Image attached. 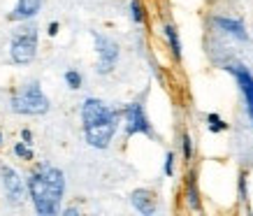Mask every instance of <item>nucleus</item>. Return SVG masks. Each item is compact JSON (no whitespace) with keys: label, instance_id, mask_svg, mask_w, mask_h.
<instances>
[{"label":"nucleus","instance_id":"obj_19","mask_svg":"<svg viewBox=\"0 0 253 216\" xmlns=\"http://www.w3.org/2000/svg\"><path fill=\"white\" fill-rule=\"evenodd\" d=\"M65 84H68V88H72V91H79V88L84 86L82 72H79V70H68V72H65Z\"/></svg>","mask_w":253,"mask_h":216},{"label":"nucleus","instance_id":"obj_9","mask_svg":"<svg viewBox=\"0 0 253 216\" xmlns=\"http://www.w3.org/2000/svg\"><path fill=\"white\" fill-rule=\"evenodd\" d=\"M211 26H214L221 35L237 40V42H249V40H251V35H249V31H246L244 19H239V16L214 14V16H211Z\"/></svg>","mask_w":253,"mask_h":216},{"label":"nucleus","instance_id":"obj_12","mask_svg":"<svg viewBox=\"0 0 253 216\" xmlns=\"http://www.w3.org/2000/svg\"><path fill=\"white\" fill-rule=\"evenodd\" d=\"M163 38H165V44L169 49V56L174 58V63H181L184 58V46H181V38H179V31L172 21L163 23Z\"/></svg>","mask_w":253,"mask_h":216},{"label":"nucleus","instance_id":"obj_14","mask_svg":"<svg viewBox=\"0 0 253 216\" xmlns=\"http://www.w3.org/2000/svg\"><path fill=\"white\" fill-rule=\"evenodd\" d=\"M205 121H207V130L214 132V135L230 130V124H228V121H225L221 114H216V112H209V114L205 116Z\"/></svg>","mask_w":253,"mask_h":216},{"label":"nucleus","instance_id":"obj_16","mask_svg":"<svg viewBox=\"0 0 253 216\" xmlns=\"http://www.w3.org/2000/svg\"><path fill=\"white\" fill-rule=\"evenodd\" d=\"M181 158L186 165H191L195 158V142H193V135L188 130L181 132Z\"/></svg>","mask_w":253,"mask_h":216},{"label":"nucleus","instance_id":"obj_18","mask_svg":"<svg viewBox=\"0 0 253 216\" xmlns=\"http://www.w3.org/2000/svg\"><path fill=\"white\" fill-rule=\"evenodd\" d=\"M14 156L16 158H21V161H33V158H35L33 144H28V142H16L14 144Z\"/></svg>","mask_w":253,"mask_h":216},{"label":"nucleus","instance_id":"obj_13","mask_svg":"<svg viewBox=\"0 0 253 216\" xmlns=\"http://www.w3.org/2000/svg\"><path fill=\"white\" fill-rule=\"evenodd\" d=\"M44 5V0H19L16 7L9 12L12 21H31L40 14V9Z\"/></svg>","mask_w":253,"mask_h":216},{"label":"nucleus","instance_id":"obj_2","mask_svg":"<svg viewBox=\"0 0 253 216\" xmlns=\"http://www.w3.org/2000/svg\"><path fill=\"white\" fill-rule=\"evenodd\" d=\"M28 195L33 207L40 216H54L61 212V202L65 195V174L63 170L40 163L28 177Z\"/></svg>","mask_w":253,"mask_h":216},{"label":"nucleus","instance_id":"obj_6","mask_svg":"<svg viewBox=\"0 0 253 216\" xmlns=\"http://www.w3.org/2000/svg\"><path fill=\"white\" fill-rule=\"evenodd\" d=\"M123 130L128 137L132 135H146V137H156L154 126L146 116L144 102L142 100H132L123 107Z\"/></svg>","mask_w":253,"mask_h":216},{"label":"nucleus","instance_id":"obj_21","mask_svg":"<svg viewBox=\"0 0 253 216\" xmlns=\"http://www.w3.org/2000/svg\"><path fill=\"white\" fill-rule=\"evenodd\" d=\"M58 31H61V26H58L56 21H51V23H49V31H46V33H49V38H56V35H58Z\"/></svg>","mask_w":253,"mask_h":216},{"label":"nucleus","instance_id":"obj_20","mask_svg":"<svg viewBox=\"0 0 253 216\" xmlns=\"http://www.w3.org/2000/svg\"><path fill=\"white\" fill-rule=\"evenodd\" d=\"M174 172H176V154L168 151L165 154V163H163V174L165 177H174Z\"/></svg>","mask_w":253,"mask_h":216},{"label":"nucleus","instance_id":"obj_17","mask_svg":"<svg viewBox=\"0 0 253 216\" xmlns=\"http://www.w3.org/2000/svg\"><path fill=\"white\" fill-rule=\"evenodd\" d=\"M237 200L239 205H249V172L242 170L237 177Z\"/></svg>","mask_w":253,"mask_h":216},{"label":"nucleus","instance_id":"obj_24","mask_svg":"<svg viewBox=\"0 0 253 216\" xmlns=\"http://www.w3.org/2000/svg\"><path fill=\"white\" fill-rule=\"evenodd\" d=\"M0 144H2V132H0Z\"/></svg>","mask_w":253,"mask_h":216},{"label":"nucleus","instance_id":"obj_1","mask_svg":"<svg viewBox=\"0 0 253 216\" xmlns=\"http://www.w3.org/2000/svg\"><path fill=\"white\" fill-rule=\"evenodd\" d=\"M121 124L123 109L109 107L100 98H86L82 102V126H84V137L88 147L107 149Z\"/></svg>","mask_w":253,"mask_h":216},{"label":"nucleus","instance_id":"obj_7","mask_svg":"<svg viewBox=\"0 0 253 216\" xmlns=\"http://www.w3.org/2000/svg\"><path fill=\"white\" fill-rule=\"evenodd\" d=\"M223 70L230 72L232 77H235V82H237V88L242 93V100H244L246 119L253 126V72L246 68L244 63H237V61H228L223 65Z\"/></svg>","mask_w":253,"mask_h":216},{"label":"nucleus","instance_id":"obj_15","mask_svg":"<svg viewBox=\"0 0 253 216\" xmlns=\"http://www.w3.org/2000/svg\"><path fill=\"white\" fill-rule=\"evenodd\" d=\"M128 14H130L135 26H144L146 23V5L142 0H130V2H128Z\"/></svg>","mask_w":253,"mask_h":216},{"label":"nucleus","instance_id":"obj_11","mask_svg":"<svg viewBox=\"0 0 253 216\" xmlns=\"http://www.w3.org/2000/svg\"><path fill=\"white\" fill-rule=\"evenodd\" d=\"M184 205L188 212L200 214L202 212V195H200V184H198V172L188 170L184 179Z\"/></svg>","mask_w":253,"mask_h":216},{"label":"nucleus","instance_id":"obj_8","mask_svg":"<svg viewBox=\"0 0 253 216\" xmlns=\"http://www.w3.org/2000/svg\"><path fill=\"white\" fill-rule=\"evenodd\" d=\"M0 181H2V191H5V198L12 207H19L26 202L28 195V181H23L21 174L9 168V165H0Z\"/></svg>","mask_w":253,"mask_h":216},{"label":"nucleus","instance_id":"obj_22","mask_svg":"<svg viewBox=\"0 0 253 216\" xmlns=\"http://www.w3.org/2000/svg\"><path fill=\"white\" fill-rule=\"evenodd\" d=\"M21 139H23V142H28V144H33V132L28 130V128H23V130H21Z\"/></svg>","mask_w":253,"mask_h":216},{"label":"nucleus","instance_id":"obj_10","mask_svg":"<svg viewBox=\"0 0 253 216\" xmlns=\"http://www.w3.org/2000/svg\"><path fill=\"white\" fill-rule=\"evenodd\" d=\"M128 200H130L132 209L142 216H154L158 212V195L151 188H135Z\"/></svg>","mask_w":253,"mask_h":216},{"label":"nucleus","instance_id":"obj_3","mask_svg":"<svg viewBox=\"0 0 253 216\" xmlns=\"http://www.w3.org/2000/svg\"><path fill=\"white\" fill-rule=\"evenodd\" d=\"M38 56V26L31 21H21L9 38V58L16 65H28Z\"/></svg>","mask_w":253,"mask_h":216},{"label":"nucleus","instance_id":"obj_23","mask_svg":"<svg viewBox=\"0 0 253 216\" xmlns=\"http://www.w3.org/2000/svg\"><path fill=\"white\" fill-rule=\"evenodd\" d=\"M63 214H65V216H75V214H79V209L77 207H68V209H63Z\"/></svg>","mask_w":253,"mask_h":216},{"label":"nucleus","instance_id":"obj_4","mask_svg":"<svg viewBox=\"0 0 253 216\" xmlns=\"http://www.w3.org/2000/svg\"><path fill=\"white\" fill-rule=\"evenodd\" d=\"M51 107L49 98L44 95L40 82H28L23 86L19 93L12 95L9 100V109L14 114H26V116H40V114H46Z\"/></svg>","mask_w":253,"mask_h":216},{"label":"nucleus","instance_id":"obj_5","mask_svg":"<svg viewBox=\"0 0 253 216\" xmlns=\"http://www.w3.org/2000/svg\"><path fill=\"white\" fill-rule=\"evenodd\" d=\"M93 42H95V54H98V63H95V72L98 75H112L121 56V46L114 38L102 35V33L93 31Z\"/></svg>","mask_w":253,"mask_h":216}]
</instances>
